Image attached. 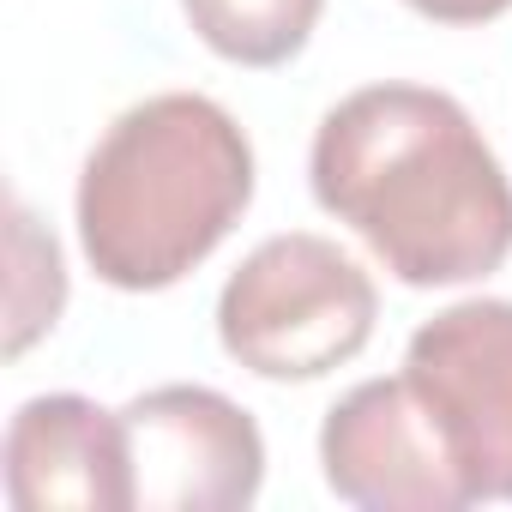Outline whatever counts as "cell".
I'll use <instances>...</instances> for the list:
<instances>
[{
	"label": "cell",
	"mask_w": 512,
	"mask_h": 512,
	"mask_svg": "<svg viewBox=\"0 0 512 512\" xmlns=\"http://www.w3.org/2000/svg\"><path fill=\"white\" fill-rule=\"evenodd\" d=\"M308 181L410 290L476 284L512 253V181L470 109L434 85H362L332 103Z\"/></svg>",
	"instance_id": "6da1fadb"
},
{
	"label": "cell",
	"mask_w": 512,
	"mask_h": 512,
	"mask_svg": "<svg viewBox=\"0 0 512 512\" xmlns=\"http://www.w3.org/2000/svg\"><path fill=\"white\" fill-rule=\"evenodd\" d=\"M247 205L253 145L241 121L199 91H163L121 109L91 145L73 193L79 253L97 284L157 296L211 260Z\"/></svg>",
	"instance_id": "7a4b0ae2"
},
{
	"label": "cell",
	"mask_w": 512,
	"mask_h": 512,
	"mask_svg": "<svg viewBox=\"0 0 512 512\" xmlns=\"http://www.w3.org/2000/svg\"><path fill=\"white\" fill-rule=\"evenodd\" d=\"M380 290L362 260L326 235H272L229 272L217 296V344L247 374L302 386L356 362L374 338Z\"/></svg>",
	"instance_id": "3957f363"
},
{
	"label": "cell",
	"mask_w": 512,
	"mask_h": 512,
	"mask_svg": "<svg viewBox=\"0 0 512 512\" xmlns=\"http://www.w3.org/2000/svg\"><path fill=\"white\" fill-rule=\"evenodd\" d=\"M404 380L446 434L476 500H512V302H452L410 332Z\"/></svg>",
	"instance_id": "277c9868"
},
{
	"label": "cell",
	"mask_w": 512,
	"mask_h": 512,
	"mask_svg": "<svg viewBox=\"0 0 512 512\" xmlns=\"http://www.w3.org/2000/svg\"><path fill=\"white\" fill-rule=\"evenodd\" d=\"M133 506L145 512H241L266 482V434L211 386H151L127 410Z\"/></svg>",
	"instance_id": "5b68a950"
},
{
	"label": "cell",
	"mask_w": 512,
	"mask_h": 512,
	"mask_svg": "<svg viewBox=\"0 0 512 512\" xmlns=\"http://www.w3.org/2000/svg\"><path fill=\"white\" fill-rule=\"evenodd\" d=\"M320 476L338 500L368 512H464L476 506L446 434L404 380L350 386L320 422Z\"/></svg>",
	"instance_id": "8992f818"
},
{
	"label": "cell",
	"mask_w": 512,
	"mask_h": 512,
	"mask_svg": "<svg viewBox=\"0 0 512 512\" xmlns=\"http://www.w3.org/2000/svg\"><path fill=\"white\" fill-rule=\"evenodd\" d=\"M7 500L13 512H127L133 506V452L121 410H103L79 392L25 398L7 422Z\"/></svg>",
	"instance_id": "52a82bcc"
},
{
	"label": "cell",
	"mask_w": 512,
	"mask_h": 512,
	"mask_svg": "<svg viewBox=\"0 0 512 512\" xmlns=\"http://www.w3.org/2000/svg\"><path fill=\"white\" fill-rule=\"evenodd\" d=\"M193 37L229 67H284L320 31L326 0H181Z\"/></svg>",
	"instance_id": "ba28073f"
},
{
	"label": "cell",
	"mask_w": 512,
	"mask_h": 512,
	"mask_svg": "<svg viewBox=\"0 0 512 512\" xmlns=\"http://www.w3.org/2000/svg\"><path fill=\"white\" fill-rule=\"evenodd\" d=\"M13 223V290H7V356H25L43 332H55L61 308H67V266L55 235L13 199L7 205Z\"/></svg>",
	"instance_id": "9c48e42d"
},
{
	"label": "cell",
	"mask_w": 512,
	"mask_h": 512,
	"mask_svg": "<svg viewBox=\"0 0 512 512\" xmlns=\"http://www.w3.org/2000/svg\"><path fill=\"white\" fill-rule=\"evenodd\" d=\"M404 7L434 25H494L512 13V0H404Z\"/></svg>",
	"instance_id": "30bf717a"
}]
</instances>
